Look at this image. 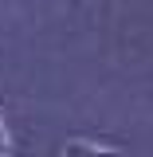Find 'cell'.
<instances>
[{
  "label": "cell",
  "instance_id": "cell-2",
  "mask_svg": "<svg viewBox=\"0 0 153 157\" xmlns=\"http://www.w3.org/2000/svg\"><path fill=\"white\" fill-rule=\"evenodd\" d=\"M0 157H8V130H4V118H0Z\"/></svg>",
  "mask_w": 153,
  "mask_h": 157
},
{
  "label": "cell",
  "instance_id": "cell-1",
  "mask_svg": "<svg viewBox=\"0 0 153 157\" xmlns=\"http://www.w3.org/2000/svg\"><path fill=\"white\" fill-rule=\"evenodd\" d=\"M63 157H122V153H118V149H102V145H90V141L71 137V141L63 145Z\"/></svg>",
  "mask_w": 153,
  "mask_h": 157
}]
</instances>
